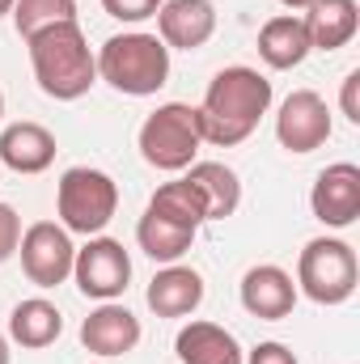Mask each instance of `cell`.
Returning a JSON list of instances; mask_svg holds the SVG:
<instances>
[{"label":"cell","instance_id":"6da1fadb","mask_svg":"<svg viewBox=\"0 0 360 364\" xmlns=\"http://www.w3.org/2000/svg\"><path fill=\"white\" fill-rule=\"evenodd\" d=\"M195 110H199L203 144L233 149V144L250 140V132L271 110V81L259 68H246V64L221 68L208 81V93H203V102Z\"/></svg>","mask_w":360,"mask_h":364},{"label":"cell","instance_id":"7a4b0ae2","mask_svg":"<svg viewBox=\"0 0 360 364\" xmlns=\"http://www.w3.org/2000/svg\"><path fill=\"white\" fill-rule=\"evenodd\" d=\"M30 47V68L38 90L55 102H77L93 90L97 81V60L90 51V38L81 30V21H60L47 26L38 34L26 38Z\"/></svg>","mask_w":360,"mask_h":364},{"label":"cell","instance_id":"3957f363","mask_svg":"<svg viewBox=\"0 0 360 364\" xmlns=\"http://www.w3.org/2000/svg\"><path fill=\"white\" fill-rule=\"evenodd\" d=\"M93 60H97V77L127 97H153L170 81V47L144 30L110 34Z\"/></svg>","mask_w":360,"mask_h":364},{"label":"cell","instance_id":"277c9868","mask_svg":"<svg viewBox=\"0 0 360 364\" xmlns=\"http://www.w3.org/2000/svg\"><path fill=\"white\" fill-rule=\"evenodd\" d=\"M140 157L153 166V170H166V174H182L199 149H203V132H199V110L186 106V102H166L157 106L144 123H140Z\"/></svg>","mask_w":360,"mask_h":364},{"label":"cell","instance_id":"5b68a950","mask_svg":"<svg viewBox=\"0 0 360 364\" xmlns=\"http://www.w3.org/2000/svg\"><path fill=\"white\" fill-rule=\"evenodd\" d=\"M55 212L68 233L97 237L119 212V186L106 170L73 166V170H64V178L55 186Z\"/></svg>","mask_w":360,"mask_h":364},{"label":"cell","instance_id":"8992f818","mask_svg":"<svg viewBox=\"0 0 360 364\" xmlns=\"http://www.w3.org/2000/svg\"><path fill=\"white\" fill-rule=\"evenodd\" d=\"M360 263L356 250L344 237H314L305 242L297 259V292H305L314 305H344L356 292Z\"/></svg>","mask_w":360,"mask_h":364},{"label":"cell","instance_id":"52a82bcc","mask_svg":"<svg viewBox=\"0 0 360 364\" xmlns=\"http://www.w3.org/2000/svg\"><path fill=\"white\" fill-rule=\"evenodd\" d=\"M17 255H21V272L30 284L38 288H60L68 275H73V259H77V246H73V233L55 220H34L21 242H17Z\"/></svg>","mask_w":360,"mask_h":364},{"label":"cell","instance_id":"ba28073f","mask_svg":"<svg viewBox=\"0 0 360 364\" xmlns=\"http://www.w3.org/2000/svg\"><path fill=\"white\" fill-rule=\"evenodd\" d=\"M73 279L90 301H119L132 284V255L115 237H90L77 259H73Z\"/></svg>","mask_w":360,"mask_h":364},{"label":"cell","instance_id":"9c48e42d","mask_svg":"<svg viewBox=\"0 0 360 364\" xmlns=\"http://www.w3.org/2000/svg\"><path fill=\"white\" fill-rule=\"evenodd\" d=\"M335 123H331V106L327 97L314 90H292L280 102V114H275V140L288 149V153H314L331 140Z\"/></svg>","mask_w":360,"mask_h":364},{"label":"cell","instance_id":"30bf717a","mask_svg":"<svg viewBox=\"0 0 360 364\" xmlns=\"http://www.w3.org/2000/svg\"><path fill=\"white\" fill-rule=\"evenodd\" d=\"M309 212L327 229H348L360 216V166L356 161H335L327 166L314 191H309Z\"/></svg>","mask_w":360,"mask_h":364},{"label":"cell","instance_id":"8fae6325","mask_svg":"<svg viewBox=\"0 0 360 364\" xmlns=\"http://www.w3.org/2000/svg\"><path fill=\"white\" fill-rule=\"evenodd\" d=\"M140 335H144V331H140V318H136L127 305H119V301H102L90 318L81 322V343H85V352L102 356V360H115V356L136 352Z\"/></svg>","mask_w":360,"mask_h":364},{"label":"cell","instance_id":"7c38bea8","mask_svg":"<svg viewBox=\"0 0 360 364\" xmlns=\"http://www.w3.org/2000/svg\"><path fill=\"white\" fill-rule=\"evenodd\" d=\"M212 34H216L212 0H166L157 9V38L170 51H199Z\"/></svg>","mask_w":360,"mask_h":364},{"label":"cell","instance_id":"4fadbf2b","mask_svg":"<svg viewBox=\"0 0 360 364\" xmlns=\"http://www.w3.org/2000/svg\"><path fill=\"white\" fill-rule=\"evenodd\" d=\"M297 305V284L292 275L275 263H259L242 275V309L259 322H280Z\"/></svg>","mask_w":360,"mask_h":364},{"label":"cell","instance_id":"5bb4252c","mask_svg":"<svg viewBox=\"0 0 360 364\" xmlns=\"http://www.w3.org/2000/svg\"><path fill=\"white\" fill-rule=\"evenodd\" d=\"M55 136L34 119L9 123L0 132V166H9L13 174H43L55 161Z\"/></svg>","mask_w":360,"mask_h":364},{"label":"cell","instance_id":"9a60e30c","mask_svg":"<svg viewBox=\"0 0 360 364\" xmlns=\"http://www.w3.org/2000/svg\"><path fill=\"white\" fill-rule=\"evenodd\" d=\"M144 301L157 318H186L203 305V275L195 267H182V263H166L149 279Z\"/></svg>","mask_w":360,"mask_h":364},{"label":"cell","instance_id":"2e32d148","mask_svg":"<svg viewBox=\"0 0 360 364\" xmlns=\"http://www.w3.org/2000/svg\"><path fill=\"white\" fill-rule=\"evenodd\" d=\"M301 21H305V34H309L314 51H339L356 38L360 4L356 0H314Z\"/></svg>","mask_w":360,"mask_h":364},{"label":"cell","instance_id":"e0dca14e","mask_svg":"<svg viewBox=\"0 0 360 364\" xmlns=\"http://www.w3.org/2000/svg\"><path fill=\"white\" fill-rule=\"evenodd\" d=\"M309 34H305V21L297 13H275L271 21H263L259 30V60L275 68V73H288L297 64H305L309 55Z\"/></svg>","mask_w":360,"mask_h":364},{"label":"cell","instance_id":"ac0fdd59","mask_svg":"<svg viewBox=\"0 0 360 364\" xmlns=\"http://www.w3.org/2000/svg\"><path fill=\"white\" fill-rule=\"evenodd\" d=\"M174 352H179L182 364H242L246 352L242 343L216 326V322H186L174 339Z\"/></svg>","mask_w":360,"mask_h":364},{"label":"cell","instance_id":"d6986e66","mask_svg":"<svg viewBox=\"0 0 360 364\" xmlns=\"http://www.w3.org/2000/svg\"><path fill=\"white\" fill-rule=\"evenodd\" d=\"M60 331H64V314L47 296H26L9 314V339L21 343V348H30V352L51 348L60 339Z\"/></svg>","mask_w":360,"mask_h":364},{"label":"cell","instance_id":"ffe728a7","mask_svg":"<svg viewBox=\"0 0 360 364\" xmlns=\"http://www.w3.org/2000/svg\"><path fill=\"white\" fill-rule=\"evenodd\" d=\"M186 182L203 195L208 220H225L238 212L242 203V178L225 166V161H191L186 166Z\"/></svg>","mask_w":360,"mask_h":364},{"label":"cell","instance_id":"44dd1931","mask_svg":"<svg viewBox=\"0 0 360 364\" xmlns=\"http://www.w3.org/2000/svg\"><path fill=\"white\" fill-rule=\"evenodd\" d=\"M144 212H153V216H162V220H174V225H182V229H195V233H199V225L208 220L203 195H199L186 178L162 182V186L153 191V199H149Z\"/></svg>","mask_w":360,"mask_h":364},{"label":"cell","instance_id":"7402d4cb","mask_svg":"<svg viewBox=\"0 0 360 364\" xmlns=\"http://www.w3.org/2000/svg\"><path fill=\"white\" fill-rule=\"evenodd\" d=\"M136 242H140V250L153 263H179L182 255L195 246V229H182L174 220H162V216L144 212L140 225H136Z\"/></svg>","mask_w":360,"mask_h":364},{"label":"cell","instance_id":"603a6c76","mask_svg":"<svg viewBox=\"0 0 360 364\" xmlns=\"http://www.w3.org/2000/svg\"><path fill=\"white\" fill-rule=\"evenodd\" d=\"M13 26L21 38L47 30V26H60V21H77V0H17L13 4Z\"/></svg>","mask_w":360,"mask_h":364},{"label":"cell","instance_id":"cb8c5ba5","mask_svg":"<svg viewBox=\"0 0 360 364\" xmlns=\"http://www.w3.org/2000/svg\"><path fill=\"white\" fill-rule=\"evenodd\" d=\"M162 4H166V0H102V9H106L115 21H127V26H140V21H149V17H157Z\"/></svg>","mask_w":360,"mask_h":364},{"label":"cell","instance_id":"d4e9b609","mask_svg":"<svg viewBox=\"0 0 360 364\" xmlns=\"http://www.w3.org/2000/svg\"><path fill=\"white\" fill-rule=\"evenodd\" d=\"M17 242H21V216L13 212V203H0V263L17 255Z\"/></svg>","mask_w":360,"mask_h":364},{"label":"cell","instance_id":"484cf974","mask_svg":"<svg viewBox=\"0 0 360 364\" xmlns=\"http://www.w3.org/2000/svg\"><path fill=\"white\" fill-rule=\"evenodd\" d=\"M339 110H344V119H348V123H356V127H360V68H352V73L344 77Z\"/></svg>","mask_w":360,"mask_h":364},{"label":"cell","instance_id":"4316f807","mask_svg":"<svg viewBox=\"0 0 360 364\" xmlns=\"http://www.w3.org/2000/svg\"><path fill=\"white\" fill-rule=\"evenodd\" d=\"M242 364H297V356L284 348V343H275V339H268V343H259V348H250L246 352V360Z\"/></svg>","mask_w":360,"mask_h":364},{"label":"cell","instance_id":"83f0119b","mask_svg":"<svg viewBox=\"0 0 360 364\" xmlns=\"http://www.w3.org/2000/svg\"><path fill=\"white\" fill-rule=\"evenodd\" d=\"M9 360H13V352H9V339L0 335V364H9Z\"/></svg>","mask_w":360,"mask_h":364},{"label":"cell","instance_id":"f1b7e54d","mask_svg":"<svg viewBox=\"0 0 360 364\" xmlns=\"http://www.w3.org/2000/svg\"><path fill=\"white\" fill-rule=\"evenodd\" d=\"M280 4H284V9H309L314 0H280Z\"/></svg>","mask_w":360,"mask_h":364},{"label":"cell","instance_id":"f546056e","mask_svg":"<svg viewBox=\"0 0 360 364\" xmlns=\"http://www.w3.org/2000/svg\"><path fill=\"white\" fill-rule=\"evenodd\" d=\"M13 4H17V0H0V17H9V13H13Z\"/></svg>","mask_w":360,"mask_h":364},{"label":"cell","instance_id":"4dcf8cb0","mask_svg":"<svg viewBox=\"0 0 360 364\" xmlns=\"http://www.w3.org/2000/svg\"><path fill=\"white\" fill-rule=\"evenodd\" d=\"M0 123H4V93H0Z\"/></svg>","mask_w":360,"mask_h":364}]
</instances>
